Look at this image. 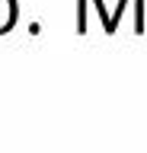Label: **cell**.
<instances>
[{
    "mask_svg": "<svg viewBox=\"0 0 147 153\" xmlns=\"http://www.w3.org/2000/svg\"><path fill=\"white\" fill-rule=\"evenodd\" d=\"M16 13H19V3H16V0H0V35L13 29Z\"/></svg>",
    "mask_w": 147,
    "mask_h": 153,
    "instance_id": "6da1fadb",
    "label": "cell"
},
{
    "mask_svg": "<svg viewBox=\"0 0 147 153\" xmlns=\"http://www.w3.org/2000/svg\"><path fill=\"white\" fill-rule=\"evenodd\" d=\"M125 3H128V0H118V7L112 10V13H109V29H106L109 35H112V32L118 29V19H122V10H125Z\"/></svg>",
    "mask_w": 147,
    "mask_h": 153,
    "instance_id": "3957f363",
    "label": "cell"
},
{
    "mask_svg": "<svg viewBox=\"0 0 147 153\" xmlns=\"http://www.w3.org/2000/svg\"><path fill=\"white\" fill-rule=\"evenodd\" d=\"M77 35H87V0H77Z\"/></svg>",
    "mask_w": 147,
    "mask_h": 153,
    "instance_id": "7a4b0ae2",
    "label": "cell"
}]
</instances>
